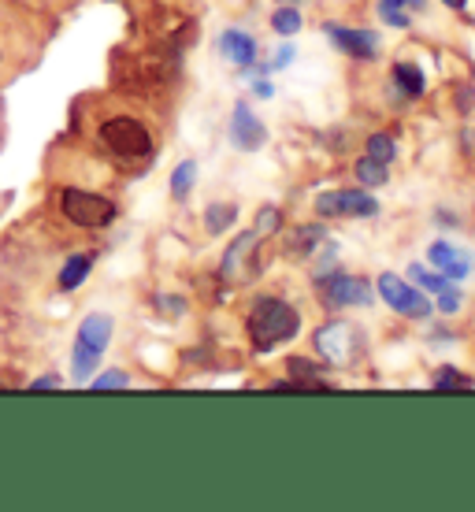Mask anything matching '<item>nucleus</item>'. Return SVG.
<instances>
[{"mask_svg": "<svg viewBox=\"0 0 475 512\" xmlns=\"http://www.w3.org/2000/svg\"><path fill=\"white\" fill-rule=\"evenodd\" d=\"M327 34H331V41L338 49L349 52V56H357V60H375V56H379V38H375L372 30H353V26L331 23Z\"/></svg>", "mask_w": 475, "mask_h": 512, "instance_id": "obj_11", "label": "nucleus"}, {"mask_svg": "<svg viewBox=\"0 0 475 512\" xmlns=\"http://www.w3.org/2000/svg\"><path fill=\"white\" fill-rule=\"evenodd\" d=\"M271 26H275V34L294 38L297 30H301V12H297V8H279V12L271 15Z\"/></svg>", "mask_w": 475, "mask_h": 512, "instance_id": "obj_21", "label": "nucleus"}, {"mask_svg": "<svg viewBox=\"0 0 475 512\" xmlns=\"http://www.w3.org/2000/svg\"><path fill=\"white\" fill-rule=\"evenodd\" d=\"M219 49H223V56L238 67H253V60H257V41L249 38V34H242V30H227V34L219 38Z\"/></svg>", "mask_w": 475, "mask_h": 512, "instance_id": "obj_13", "label": "nucleus"}, {"mask_svg": "<svg viewBox=\"0 0 475 512\" xmlns=\"http://www.w3.org/2000/svg\"><path fill=\"white\" fill-rule=\"evenodd\" d=\"M286 364H290V375H294V379H297V386H301V383H309V386L320 383V368H316L312 360L294 357V360H286Z\"/></svg>", "mask_w": 475, "mask_h": 512, "instance_id": "obj_23", "label": "nucleus"}, {"mask_svg": "<svg viewBox=\"0 0 475 512\" xmlns=\"http://www.w3.org/2000/svg\"><path fill=\"white\" fill-rule=\"evenodd\" d=\"M464 149H468V156H475V127H468V130H464Z\"/></svg>", "mask_w": 475, "mask_h": 512, "instance_id": "obj_30", "label": "nucleus"}, {"mask_svg": "<svg viewBox=\"0 0 475 512\" xmlns=\"http://www.w3.org/2000/svg\"><path fill=\"white\" fill-rule=\"evenodd\" d=\"M323 238H327L323 227H297V234L290 238V256H309Z\"/></svg>", "mask_w": 475, "mask_h": 512, "instance_id": "obj_19", "label": "nucleus"}, {"mask_svg": "<svg viewBox=\"0 0 475 512\" xmlns=\"http://www.w3.org/2000/svg\"><path fill=\"white\" fill-rule=\"evenodd\" d=\"M420 8L424 0H379V19H383L386 26H394V30H405L409 26V12L405 8Z\"/></svg>", "mask_w": 475, "mask_h": 512, "instance_id": "obj_15", "label": "nucleus"}, {"mask_svg": "<svg viewBox=\"0 0 475 512\" xmlns=\"http://www.w3.org/2000/svg\"><path fill=\"white\" fill-rule=\"evenodd\" d=\"M427 260H431V268H438L446 279H464L468 268H472V260H468L461 249H453V245H446V242L431 245V249H427Z\"/></svg>", "mask_w": 475, "mask_h": 512, "instance_id": "obj_12", "label": "nucleus"}, {"mask_svg": "<svg viewBox=\"0 0 475 512\" xmlns=\"http://www.w3.org/2000/svg\"><path fill=\"white\" fill-rule=\"evenodd\" d=\"M438 308H442V312H450V316H453V312L461 308V294H457L453 286H450V290H442V294H438Z\"/></svg>", "mask_w": 475, "mask_h": 512, "instance_id": "obj_28", "label": "nucleus"}, {"mask_svg": "<svg viewBox=\"0 0 475 512\" xmlns=\"http://www.w3.org/2000/svg\"><path fill=\"white\" fill-rule=\"evenodd\" d=\"M316 216L323 219H372L379 216V201L364 190H331L316 197Z\"/></svg>", "mask_w": 475, "mask_h": 512, "instance_id": "obj_5", "label": "nucleus"}, {"mask_svg": "<svg viewBox=\"0 0 475 512\" xmlns=\"http://www.w3.org/2000/svg\"><path fill=\"white\" fill-rule=\"evenodd\" d=\"M279 223H283L279 208H260L257 212V234H275L279 231Z\"/></svg>", "mask_w": 475, "mask_h": 512, "instance_id": "obj_26", "label": "nucleus"}, {"mask_svg": "<svg viewBox=\"0 0 475 512\" xmlns=\"http://www.w3.org/2000/svg\"><path fill=\"white\" fill-rule=\"evenodd\" d=\"M234 219H238V205L216 201V205H208V212H205V227H208V234H223L227 227H234Z\"/></svg>", "mask_w": 475, "mask_h": 512, "instance_id": "obj_17", "label": "nucleus"}, {"mask_svg": "<svg viewBox=\"0 0 475 512\" xmlns=\"http://www.w3.org/2000/svg\"><path fill=\"white\" fill-rule=\"evenodd\" d=\"M257 231L249 234H238L231 242V249H227V256H223V268H219V275H223V282H253L260 275V260H257Z\"/></svg>", "mask_w": 475, "mask_h": 512, "instance_id": "obj_8", "label": "nucleus"}, {"mask_svg": "<svg viewBox=\"0 0 475 512\" xmlns=\"http://www.w3.org/2000/svg\"><path fill=\"white\" fill-rule=\"evenodd\" d=\"M60 205H64V216L75 223V227H86V231H101L108 227L112 219H116V205L101 197V193H90V190H75V186H67L64 197H60Z\"/></svg>", "mask_w": 475, "mask_h": 512, "instance_id": "obj_4", "label": "nucleus"}, {"mask_svg": "<svg viewBox=\"0 0 475 512\" xmlns=\"http://www.w3.org/2000/svg\"><path fill=\"white\" fill-rule=\"evenodd\" d=\"M442 4H446V8H457V12H461V8L468 4V0H442Z\"/></svg>", "mask_w": 475, "mask_h": 512, "instance_id": "obj_33", "label": "nucleus"}, {"mask_svg": "<svg viewBox=\"0 0 475 512\" xmlns=\"http://www.w3.org/2000/svg\"><path fill=\"white\" fill-rule=\"evenodd\" d=\"M379 294H383V301L394 312H401V316H409V320H424V316H431V301H427L416 286H409V282L401 279V275H379Z\"/></svg>", "mask_w": 475, "mask_h": 512, "instance_id": "obj_7", "label": "nucleus"}, {"mask_svg": "<svg viewBox=\"0 0 475 512\" xmlns=\"http://www.w3.org/2000/svg\"><path fill=\"white\" fill-rule=\"evenodd\" d=\"M316 349H320L323 360H331L334 368H349L360 353V338H357V327L353 323H323L320 331H316Z\"/></svg>", "mask_w": 475, "mask_h": 512, "instance_id": "obj_6", "label": "nucleus"}, {"mask_svg": "<svg viewBox=\"0 0 475 512\" xmlns=\"http://www.w3.org/2000/svg\"><path fill=\"white\" fill-rule=\"evenodd\" d=\"M357 179L364 182V186H383L386 164H379V160H372V156H364V160H357Z\"/></svg>", "mask_w": 475, "mask_h": 512, "instance_id": "obj_22", "label": "nucleus"}, {"mask_svg": "<svg viewBox=\"0 0 475 512\" xmlns=\"http://www.w3.org/2000/svg\"><path fill=\"white\" fill-rule=\"evenodd\" d=\"M290 60H294V49H290V45H286V49L279 52V60H275V64L283 67V64H290Z\"/></svg>", "mask_w": 475, "mask_h": 512, "instance_id": "obj_31", "label": "nucleus"}, {"mask_svg": "<svg viewBox=\"0 0 475 512\" xmlns=\"http://www.w3.org/2000/svg\"><path fill=\"white\" fill-rule=\"evenodd\" d=\"M368 156L390 167V160L398 156V145H394V138H390V134H372V138H368Z\"/></svg>", "mask_w": 475, "mask_h": 512, "instance_id": "obj_20", "label": "nucleus"}, {"mask_svg": "<svg viewBox=\"0 0 475 512\" xmlns=\"http://www.w3.org/2000/svg\"><path fill=\"white\" fill-rule=\"evenodd\" d=\"M197 186V160H182L175 171H171V197L175 201H186Z\"/></svg>", "mask_w": 475, "mask_h": 512, "instance_id": "obj_14", "label": "nucleus"}, {"mask_svg": "<svg viewBox=\"0 0 475 512\" xmlns=\"http://www.w3.org/2000/svg\"><path fill=\"white\" fill-rule=\"evenodd\" d=\"M112 331H116V323H112V316H104V312H90V316L82 320L75 349H71V379H75L78 386H86L90 375L97 372L104 349L112 346Z\"/></svg>", "mask_w": 475, "mask_h": 512, "instance_id": "obj_2", "label": "nucleus"}, {"mask_svg": "<svg viewBox=\"0 0 475 512\" xmlns=\"http://www.w3.org/2000/svg\"><path fill=\"white\" fill-rule=\"evenodd\" d=\"M294 4H297V0H294Z\"/></svg>", "mask_w": 475, "mask_h": 512, "instance_id": "obj_34", "label": "nucleus"}, {"mask_svg": "<svg viewBox=\"0 0 475 512\" xmlns=\"http://www.w3.org/2000/svg\"><path fill=\"white\" fill-rule=\"evenodd\" d=\"M253 90H257V97H271V93H275V90H271V82H257Z\"/></svg>", "mask_w": 475, "mask_h": 512, "instance_id": "obj_32", "label": "nucleus"}, {"mask_svg": "<svg viewBox=\"0 0 475 512\" xmlns=\"http://www.w3.org/2000/svg\"><path fill=\"white\" fill-rule=\"evenodd\" d=\"M297 331H301V316L279 297H260L249 312V334H253V346L260 353H271L275 346L290 342Z\"/></svg>", "mask_w": 475, "mask_h": 512, "instance_id": "obj_1", "label": "nucleus"}, {"mask_svg": "<svg viewBox=\"0 0 475 512\" xmlns=\"http://www.w3.org/2000/svg\"><path fill=\"white\" fill-rule=\"evenodd\" d=\"M101 138L123 160H149L153 156V134H149V127L130 116L108 119L101 127Z\"/></svg>", "mask_w": 475, "mask_h": 512, "instance_id": "obj_3", "label": "nucleus"}, {"mask_svg": "<svg viewBox=\"0 0 475 512\" xmlns=\"http://www.w3.org/2000/svg\"><path fill=\"white\" fill-rule=\"evenodd\" d=\"M97 390H116V386H130V375L127 372H104L101 379H93Z\"/></svg>", "mask_w": 475, "mask_h": 512, "instance_id": "obj_27", "label": "nucleus"}, {"mask_svg": "<svg viewBox=\"0 0 475 512\" xmlns=\"http://www.w3.org/2000/svg\"><path fill=\"white\" fill-rule=\"evenodd\" d=\"M90 256H82V253H75V256H67V264H64V271H60V290H78L82 282H86V275H90Z\"/></svg>", "mask_w": 475, "mask_h": 512, "instance_id": "obj_16", "label": "nucleus"}, {"mask_svg": "<svg viewBox=\"0 0 475 512\" xmlns=\"http://www.w3.org/2000/svg\"><path fill=\"white\" fill-rule=\"evenodd\" d=\"M34 390H56V386H64V379L60 375H41V379H34Z\"/></svg>", "mask_w": 475, "mask_h": 512, "instance_id": "obj_29", "label": "nucleus"}, {"mask_svg": "<svg viewBox=\"0 0 475 512\" xmlns=\"http://www.w3.org/2000/svg\"><path fill=\"white\" fill-rule=\"evenodd\" d=\"M231 141L242 153H257V149H264V141H268V127L260 123L257 112L245 101L234 104L231 112Z\"/></svg>", "mask_w": 475, "mask_h": 512, "instance_id": "obj_10", "label": "nucleus"}, {"mask_svg": "<svg viewBox=\"0 0 475 512\" xmlns=\"http://www.w3.org/2000/svg\"><path fill=\"white\" fill-rule=\"evenodd\" d=\"M323 297L334 308H364L372 305V286L357 275H331L323 279Z\"/></svg>", "mask_w": 475, "mask_h": 512, "instance_id": "obj_9", "label": "nucleus"}, {"mask_svg": "<svg viewBox=\"0 0 475 512\" xmlns=\"http://www.w3.org/2000/svg\"><path fill=\"white\" fill-rule=\"evenodd\" d=\"M394 82H398L401 97H420L424 93V75L416 64H398L394 67Z\"/></svg>", "mask_w": 475, "mask_h": 512, "instance_id": "obj_18", "label": "nucleus"}, {"mask_svg": "<svg viewBox=\"0 0 475 512\" xmlns=\"http://www.w3.org/2000/svg\"><path fill=\"white\" fill-rule=\"evenodd\" d=\"M472 379L461 372H453V368H442V372L435 375V390H472Z\"/></svg>", "mask_w": 475, "mask_h": 512, "instance_id": "obj_24", "label": "nucleus"}, {"mask_svg": "<svg viewBox=\"0 0 475 512\" xmlns=\"http://www.w3.org/2000/svg\"><path fill=\"white\" fill-rule=\"evenodd\" d=\"M409 275H412V279H416V282H420L424 290H431V294H442V290H450V282L442 279V275H431V271L420 268V264H412Z\"/></svg>", "mask_w": 475, "mask_h": 512, "instance_id": "obj_25", "label": "nucleus"}]
</instances>
